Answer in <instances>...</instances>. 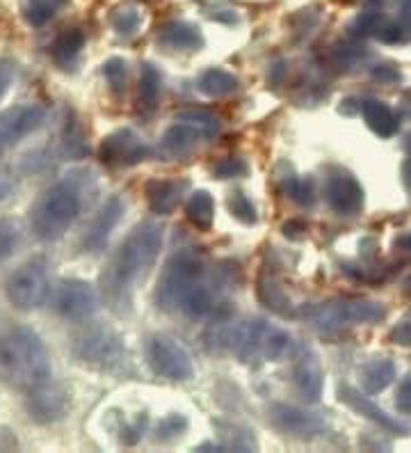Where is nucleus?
Returning a JSON list of instances; mask_svg holds the SVG:
<instances>
[{"instance_id":"nucleus-1","label":"nucleus","mask_w":411,"mask_h":453,"mask_svg":"<svg viewBox=\"0 0 411 453\" xmlns=\"http://www.w3.org/2000/svg\"><path fill=\"white\" fill-rule=\"evenodd\" d=\"M215 275L194 250H179L164 261L156 287V307L167 314H186L192 319L215 310L217 288Z\"/></svg>"},{"instance_id":"nucleus-2","label":"nucleus","mask_w":411,"mask_h":453,"mask_svg":"<svg viewBox=\"0 0 411 453\" xmlns=\"http://www.w3.org/2000/svg\"><path fill=\"white\" fill-rule=\"evenodd\" d=\"M160 250H163V226L156 222H140L133 226L101 275L103 298L108 300L110 310L117 314L131 311L135 287L151 271Z\"/></svg>"},{"instance_id":"nucleus-3","label":"nucleus","mask_w":411,"mask_h":453,"mask_svg":"<svg viewBox=\"0 0 411 453\" xmlns=\"http://www.w3.org/2000/svg\"><path fill=\"white\" fill-rule=\"evenodd\" d=\"M215 350L231 353L242 365L279 362L293 350V337L281 327L254 319L242 323H222L213 330Z\"/></svg>"},{"instance_id":"nucleus-4","label":"nucleus","mask_w":411,"mask_h":453,"mask_svg":"<svg viewBox=\"0 0 411 453\" xmlns=\"http://www.w3.org/2000/svg\"><path fill=\"white\" fill-rule=\"evenodd\" d=\"M50 357L44 342L30 327L0 332V382L11 389H30L49 382Z\"/></svg>"},{"instance_id":"nucleus-5","label":"nucleus","mask_w":411,"mask_h":453,"mask_svg":"<svg viewBox=\"0 0 411 453\" xmlns=\"http://www.w3.org/2000/svg\"><path fill=\"white\" fill-rule=\"evenodd\" d=\"M82 209L80 190L73 181H60L50 186L42 197L37 199L30 222L33 232L42 241H57L65 236L78 220Z\"/></svg>"},{"instance_id":"nucleus-6","label":"nucleus","mask_w":411,"mask_h":453,"mask_svg":"<svg viewBox=\"0 0 411 453\" xmlns=\"http://www.w3.org/2000/svg\"><path fill=\"white\" fill-rule=\"evenodd\" d=\"M78 362L99 371H115L126 362V346L110 327H89L73 339Z\"/></svg>"},{"instance_id":"nucleus-7","label":"nucleus","mask_w":411,"mask_h":453,"mask_svg":"<svg viewBox=\"0 0 411 453\" xmlns=\"http://www.w3.org/2000/svg\"><path fill=\"white\" fill-rule=\"evenodd\" d=\"M50 291L44 259H30L11 273L5 284L7 300L14 310L33 311L46 303Z\"/></svg>"},{"instance_id":"nucleus-8","label":"nucleus","mask_w":411,"mask_h":453,"mask_svg":"<svg viewBox=\"0 0 411 453\" xmlns=\"http://www.w3.org/2000/svg\"><path fill=\"white\" fill-rule=\"evenodd\" d=\"M147 362L156 376L170 382H187L194 373L190 353L164 334H154L147 342Z\"/></svg>"},{"instance_id":"nucleus-9","label":"nucleus","mask_w":411,"mask_h":453,"mask_svg":"<svg viewBox=\"0 0 411 453\" xmlns=\"http://www.w3.org/2000/svg\"><path fill=\"white\" fill-rule=\"evenodd\" d=\"M386 316L382 303L375 300L356 298L343 300V303L323 304L313 314V323H318L324 332L336 330L340 326H356V323H377Z\"/></svg>"},{"instance_id":"nucleus-10","label":"nucleus","mask_w":411,"mask_h":453,"mask_svg":"<svg viewBox=\"0 0 411 453\" xmlns=\"http://www.w3.org/2000/svg\"><path fill=\"white\" fill-rule=\"evenodd\" d=\"M324 202L339 216H359L366 204V193L359 179L346 167H329L324 177Z\"/></svg>"},{"instance_id":"nucleus-11","label":"nucleus","mask_w":411,"mask_h":453,"mask_svg":"<svg viewBox=\"0 0 411 453\" xmlns=\"http://www.w3.org/2000/svg\"><path fill=\"white\" fill-rule=\"evenodd\" d=\"M151 156V147L131 128H117L105 135L99 147V158L108 167H133Z\"/></svg>"},{"instance_id":"nucleus-12","label":"nucleus","mask_w":411,"mask_h":453,"mask_svg":"<svg viewBox=\"0 0 411 453\" xmlns=\"http://www.w3.org/2000/svg\"><path fill=\"white\" fill-rule=\"evenodd\" d=\"M46 122V111L42 105L26 104L10 108L0 115V156L10 151L14 144L21 142L23 138L33 135L42 124Z\"/></svg>"},{"instance_id":"nucleus-13","label":"nucleus","mask_w":411,"mask_h":453,"mask_svg":"<svg viewBox=\"0 0 411 453\" xmlns=\"http://www.w3.org/2000/svg\"><path fill=\"white\" fill-rule=\"evenodd\" d=\"M53 307L65 319L82 321L99 310V296H96L92 284L82 282V280H66L55 291Z\"/></svg>"},{"instance_id":"nucleus-14","label":"nucleus","mask_w":411,"mask_h":453,"mask_svg":"<svg viewBox=\"0 0 411 453\" xmlns=\"http://www.w3.org/2000/svg\"><path fill=\"white\" fill-rule=\"evenodd\" d=\"M270 421L277 431L300 440H311L324 431V419L311 410L297 408L288 403H274L270 408Z\"/></svg>"},{"instance_id":"nucleus-15","label":"nucleus","mask_w":411,"mask_h":453,"mask_svg":"<svg viewBox=\"0 0 411 453\" xmlns=\"http://www.w3.org/2000/svg\"><path fill=\"white\" fill-rule=\"evenodd\" d=\"M293 359H295L293 362V385H295L297 394L308 403H316L323 396L324 385V373L318 355L313 353L308 346H297Z\"/></svg>"},{"instance_id":"nucleus-16","label":"nucleus","mask_w":411,"mask_h":453,"mask_svg":"<svg viewBox=\"0 0 411 453\" xmlns=\"http://www.w3.org/2000/svg\"><path fill=\"white\" fill-rule=\"evenodd\" d=\"M27 417L37 424H53L60 421L69 410V394L60 388V385H39V388L30 389L26 401Z\"/></svg>"},{"instance_id":"nucleus-17","label":"nucleus","mask_w":411,"mask_h":453,"mask_svg":"<svg viewBox=\"0 0 411 453\" xmlns=\"http://www.w3.org/2000/svg\"><path fill=\"white\" fill-rule=\"evenodd\" d=\"M124 211H126V206H124V202H121L119 197H110L108 202L101 206V211L96 213L92 225H89L88 234L82 238V248H85V252H99V250L103 248L105 241H108L110 234H112V229L119 225Z\"/></svg>"},{"instance_id":"nucleus-18","label":"nucleus","mask_w":411,"mask_h":453,"mask_svg":"<svg viewBox=\"0 0 411 453\" xmlns=\"http://www.w3.org/2000/svg\"><path fill=\"white\" fill-rule=\"evenodd\" d=\"M339 401H340V403H346L347 408L354 410L356 415L366 417V419H370L373 424L382 426L384 431L400 433V435H405V433L409 431L405 424H400L398 419H393L391 415H386L382 408H377L373 401H368L366 396H362V392H356V389L350 388V385H340V388H339Z\"/></svg>"},{"instance_id":"nucleus-19","label":"nucleus","mask_w":411,"mask_h":453,"mask_svg":"<svg viewBox=\"0 0 411 453\" xmlns=\"http://www.w3.org/2000/svg\"><path fill=\"white\" fill-rule=\"evenodd\" d=\"M186 190L187 181H174V179H151L144 186L148 206L158 216H170V213H174L176 206L181 204Z\"/></svg>"},{"instance_id":"nucleus-20","label":"nucleus","mask_w":411,"mask_h":453,"mask_svg":"<svg viewBox=\"0 0 411 453\" xmlns=\"http://www.w3.org/2000/svg\"><path fill=\"white\" fill-rule=\"evenodd\" d=\"M158 44L170 50H199L203 49L206 39L194 23L167 21L158 30Z\"/></svg>"},{"instance_id":"nucleus-21","label":"nucleus","mask_w":411,"mask_h":453,"mask_svg":"<svg viewBox=\"0 0 411 453\" xmlns=\"http://www.w3.org/2000/svg\"><path fill=\"white\" fill-rule=\"evenodd\" d=\"M258 300L268 307L270 311H274L281 319H293L295 316V304L288 298V293L281 287L279 277L274 275L272 271H263L258 277Z\"/></svg>"},{"instance_id":"nucleus-22","label":"nucleus","mask_w":411,"mask_h":453,"mask_svg":"<svg viewBox=\"0 0 411 453\" xmlns=\"http://www.w3.org/2000/svg\"><path fill=\"white\" fill-rule=\"evenodd\" d=\"M362 115L366 119L368 128L379 135V138H393L400 131V117L395 115L389 104L379 99H368L362 104Z\"/></svg>"},{"instance_id":"nucleus-23","label":"nucleus","mask_w":411,"mask_h":453,"mask_svg":"<svg viewBox=\"0 0 411 453\" xmlns=\"http://www.w3.org/2000/svg\"><path fill=\"white\" fill-rule=\"evenodd\" d=\"M202 140H203L202 131H197V128L190 127V124L176 122L174 127H170L167 131H164L160 144H163L164 154L171 156V158H181V156L190 154V151L194 150Z\"/></svg>"},{"instance_id":"nucleus-24","label":"nucleus","mask_w":411,"mask_h":453,"mask_svg":"<svg viewBox=\"0 0 411 453\" xmlns=\"http://www.w3.org/2000/svg\"><path fill=\"white\" fill-rule=\"evenodd\" d=\"M359 378H362L363 392L379 394L395 380V365L386 357L368 359L362 371H359Z\"/></svg>"},{"instance_id":"nucleus-25","label":"nucleus","mask_w":411,"mask_h":453,"mask_svg":"<svg viewBox=\"0 0 411 453\" xmlns=\"http://www.w3.org/2000/svg\"><path fill=\"white\" fill-rule=\"evenodd\" d=\"M186 218L199 232H210L215 222V202L209 190H197L190 195L186 204Z\"/></svg>"},{"instance_id":"nucleus-26","label":"nucleus","mask_w":411,"mask_h":453,"mask_svg":"<svg viewBox=\"0 0 411 453\" xmlns=\"http://www.w3.org/2000/svg\"><path fill=\"white\" fill-rule=\"evenodd\" d=\"M238 89V78L225 69H209L199 78V92L209 99H222Z\"/></svg>"},{"instance_id":"nucleus-27","label":"nucleus","mask_w":411,"mask_h":453,"mask_svg":"<svg viewBox=\"0 0 411 453\" xmlns=\"http://www.w3.org/2000/svg\"><path fill=\"white\" fill-rule=\"evenodd\" d=\"M82 46H85V33L82 30H65V33L55 37L53 46H50V56H53L55 65L69 66L78 58Z\"/></svg>"},{"instance_id":"nucleus-28","label":"nucleus","mask_w":411,"mask_h":453,"mask_svg":"<svg viewBox=\"0 0 411 453\" xmlns=\"http://www.w3.org/2000/svg\"><path fill=\"white\" fill-rule=\"evenodd\" d=\"M66 5V0H21V14L27 26L39 28Z\"/></svg>"},{"instance_id":"nucleus-29","label":"nucleus","mask_w":411,"mask_h":453,"mask_svg":"<svg viewBox=\"0 0 411 453\" xmlns=\"http://www.w3.org/2000/svg\"><path fill=\"white\" fill-rule=\"evenodd\" d=\"M174 119L176 122L190 124V127H194L197 131H202L203 138H215V135L219 133V128H222V124H219V119L213 115V112L194 111V108H187V111L176 112Z\"/></svg>"},{"instance_id":"nucleus-30","label":"nucleus","mask_w":411,"mask_h":453,"mask_svg":"<svg viewBox=\"0 0 411 453\" xmlns=\"http://www.w3.org/2000/svg\"><path fill=\"white\" fill-rule=\"evenodd\" d=\"M160 85H163V78H160L158 69L154 65H142V73H140V105L154 111L156 101L160 96Z\"/></svg>"},{"instance_id":"nucleus-31","label":"nucleus","mask_w":411,"mask_h":453,"mask_svg":"<svg viewBox=\"0 0 411 453\" xmlns=\"http://www.w3.org/2000/svg\"><path fill=\"white\" fill-rule=\"evenodd\" d=\"M186 431H187L186 417L179 415V412H171V415L160 419L158 426H156V442L170 444L174 442V440H179V437L186 435Z\"/></svg>"},{"instance_id":"nucleus-32","label":"nucleus","mask_w":411,"mask_h":453,"mask_svg":"<svg viewBox=\"0 0 411 453\" xmlns=\"http://www.w3.org/2000/svg\"><path fill=\"white\" fill-rule=\"evenodd\" d=\"M382 10L368 7L366 12H362V14L350 23V28L347 30H350L352 37H370V35H377V30L382 28Z\"/></svg>"},{"instance_id":"nucleus-33","label":"nucleus","mask_w":411,"mask_h":453,"mask_svg":"<svg viewBox=\"0 0 411 453\" xmlns=\"http://www.w3.org/2000/svg\"><path fill=\"white\" fill-rule=\"evenodd\" d=\"M226 206H229L231 216L236 218L238 222H242V225H254L258 220L256 206L252 204V199L247 197L242 190H233L229 199H226Z\"/></svg>"},{"instance_id":"nucleus-34","label":"nucleus","mask_w":411,"mask_h":453,"mask_svg":"<svg viewBox=\"0 0 411 453\" xmlns=\"http://www.w3.org/2000/svg\"><path fill=\"white\" fill-rule=\"evenodd\" d=\"M140 23H142V12L133 5L119 7V10L112 14V28H115L117 35H121V37H131V35H135L137 28H140Z\"/></svg>"},{"instance_id":"nucleus-35","label":"nucleus","mask_w":411,"mask_h":453,"mask_svg":"<svg viewBox=\"0 0 411 453\" xmlns=\"http://www.w3.org/2000/svg\"><path fill=\"white\" fill-rule=\"evenodd\" d=\"M103 76L105 81H108L110 89H112L115 95H121V92L126 89V83H128L126 60H121V58H110V60L103 65Z\"/></svg>"},{"instance_id":"nucleus-36","label":"nucleus","mask_w":411,"mask_h":453,"mask_svg":"<svg viewBox=\"0 0 411 453\" xmlns=\"http://www.w3.org/2000/svg\"><path fill=\"white\" fill-rule=\"evenodd\" d=\"M285 193L293 202H297L300 206H313L316 202V188H313V179H297L288 177V183H285Z\"/></svg>"},{"instance_id":"nucleus-37","label":"nucleus","mask_w":411,"mask_h":453,"mask_svg":"<svg viewBox=\"0 0 411 453\" xmlns=\"http://www.w3.org/2000/svg\"><path fill=\"white\" fill-rule=\"evenodd\" d=\"M21 241V229L14 220H0V261L10 259Z\"/></svg>"},{"instance_id":"nucleus-38","label":"nucleus","mask_w":411,"mask_h":453,"mask_svg":"<svg viewBox=\"0 0 411 453\" xmlns=\"http://www.w3.org/2000/svg\"><path fill=\"white\" fill-rule=\"evenodd\" d=\"M215 179H238L245 177L247 172H249V165H247L242 158H236V156H229V158H222V161L215 163L210 167Z\"/></svg>"},{"instance_id":"nucleus-39","label":"nucleus","mask_w":411,"mask_h":453,"mask_svg":"<svg viewBox=\"0 0 411 453\" xmlns=\"http://www.w3.org/2000/svg\"><path fill=\"white\" fill-rule=\"evenodd\" d=\"M377 37L384 44H398V42H405L407 28L400 21H384L382 28L377 30Z\"/></svg>"},{"instance_id":"nucleus-40","label":"nucleus","mask_w":411,"mask_h":453,"mask_svg":"<svg viewBox=\"0 0 411 453\" xmlns=\"http://www.w3.org/2000/svg\"><path fill=\"white\" fill-rule=\"evenodd\" d=\"M395 410L400 415H411V371L402 378L398 394H395Z\"/></svg>"},{"instance_id":"nucleus-41","label":"nucleus","mask_w":411,"mask_h":453,"mask_svg":"<svg viewBox=\"0 0 411 453\" xmlns=\"http://www.w3.org/2000/svg\"><path fill=\"white\" fill-rule=\"evenodd\" d=\"M373 78L384 85H393V83H400L402 73L400 69L393 65H377L373 66Z\"/></svg>"},{"instance_id":"nucleus-42","label":"nucleus","mask_w":411,"mask_h":453,"mask_svg":"<svg viewBox=\"0 0 411 453\" xmlns=\"http://www.w3.org/2000/svg\"><path fill=\"white\" fill-rule=\"evenodd\" d=\"M389 342L398 343V346H411V319L402 321L389 332Z\"/></svg>"},{"instance_id":"nucleus-43","label":"nucleus","mask_w":411,"mask_h":453,"mask_svg":"<svg viewBox=\"0 0 411 453\" xmlns=\"http://www.w3.org/2000/svg\"><path fill=\"white\" fill-rule=\"evenodd\" d=\"M14 73H17V66L11 60H0V99L5 96V92L10 89L11 81H14Z\"/></svg>"},{"instance_id":"nucleus-44","label":"nucleus","mask_w":411,"mask_h":453,"mask_svg":"<svg viewBox=\"0 0 411 453\" xmlns=\"http://www.w3.org/2000/svg\"><path fill=\"white\" fill-rule=\"evenodd\" d=\"M307 222L301 220H288L284 222V226H281V232H284L285 238H291V241H300V238L307 236Z\"/></svg>"},{"instance_id":"nucleus-45","label":"nucleus","mask_w":411,"mask_h":453,"mask_svg":"<svg viewBox=\"0 0 411 453\" xmlns=\"http://www.w3.org/2000/svg\"><path fill=\"white\" fill-rule=\"evenodd\" d=\"M393 5L398 7V17L407 30H411V0H393Z\"/></svg>"},{"instance_id":"nucleus-46","label":"nucleus","mask_w":411,"mask_h":453,"mask_svg":"<svg viewBox=\"0 0 411 453\" xmlns=\"http://www.w3.org/2000/svg\"><path fill=\"white\" fill-rule=\"evenodd\" d=\"M395 250H400V252L411 255V232H405L402 236L395 238Z\"/></svg>"},{"instance_id":"nucleus-47","label":"nucleus","mask_w":411,"mask_h":453,"mask_svg":"<svg viewBox=\"0 0 411 453\" xmlns=\"http://www.w3.org/2000/svg\"><path fill=\"white\" fill-rule=\"evenodd\" d=\"M402 183H405V188H407V193L411 195V158L409 161H405L402 163Z\"/></svg>"},{"instance_id":"nucleus-48","label":"nucleus","mask_w":411,"mask_h":453,"mask_svg":"<svg viewBox=\"0 0 411 453\" xmlns=\"http://www.w3.org/2000/svg\"><path fill=\"white\" fill-rule=\"evenodd\" d=\"M402 288H405V293H407V296H411V275L407 277L405 282H402Z\"/></svg>"},{"instance_id":"nucleus-49","label":"nucleus","mask_w":411,"mask_h":453,"mask_svg":"<svg viewBox=\"0 0 411 453\" xmlns=\"http://www.w3.org/2000/svg\"><path fill=\"white\" fill-rule=\"evenodd\" d=\"M405 151H407V154H409V158H411V135H409V138H407V142H405Z\"/></svg>"},{"instance_id":"nucleus-50","label":"nucleus","mask_w":411,"mask_h":453,"mask_svg":"<svg viewBox=\"0 0 411 453\" xmlns=\"http://www.w3.org/2000/svg\"><path fill=\"white\" fill-rule=\"evenodd\" d=\"M407 112H409V117H411V104H407Z\"/></svg>"}]
</instances>
